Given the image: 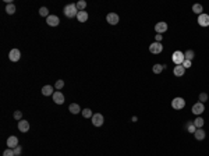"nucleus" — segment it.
<instances>
[{
	"instance_id": "obj_1",
	"label": "nucleus",
	"mask_w": 209,
	"mask_h": 156,
	"mask_svg": "<svg viewBox=\"0 0 209 156\" xmlns=\"http://www.w3.org/2000/svg\"><path fill=\"white\" fill-rule=\"evenodd\" d=\"M63 13H64V16L67 17V18H74V17H77V14H78V9H77L75 3H70V4H67V6H64Z\"/></svg>"
},
{
	"instance_id": "obj_2",
	"label": "nucleus",
	"mask_w": 209,
	"mask_h": 156,
	"mask_svg": "<svg viewBox=\"0 0 209 156\" xmlns=\"http://www.w3.org/2000/svg\"><path fill=\"white\" fill-rule=\"evenodd\" d=\"M172 60H173V63L176 66H180V64H183V61L186 60L184 57V53L183 52H180V50H176L173 54H172Z\"/></svg>"
},
{
	"instance_id": "obj_3",
	"label": "nucleus",
	"mask_w": 209,
	"mask_h": 156,
	"mask_svg": "<svg viewBox=\"0 0 209 156\" xmlns=\"http://www.w3.org/2000/svg\"><path fill=\"white\" fill-rule=\"evenodd\" d=\"M172 107L176 110H181L186 107V100L183 99V98H174L173 100H172Z\"/></svg>"
},
{
	"instance_id": "obj_4",
	"label": "nucleus",
	"mask_w": 209,
	"mask_h": 156,
	"mask_svg": "<svg viewBox=\"0 0 209 156\" xmlns=\"http://www.w3.org/2000/svg\"><path fill=\"white\" fill-rule=\"evenodd\" d=\"M149 52L151 53H154V54H159L163 52V45L160 42H154V43H151L149 45Z\"/></svg>"
},
{
	"instance_id": "obj_5",
	"label": "nucleus",
	"mask_w": 209,
	"mask_h": 156,
	"mask_svg": "<svg viewBox=\"0 0 209 156\" xmlns=\"http://www.w3.org/2000/svg\"><path fill=\"white\" fill-rule=\"evenodd\" d=\"M167 28H169V27H167V23H165V21H159V23L155 24V32L160 33V35L166 32Z\"/></svg>"
},
{
	"instance_id": "obj_6",
	"label": "nucleus",
	"mask_w": 209,
	"mask_h": 156,
	"mask_svg": "<svg viewBox=\"0 0 209 156\" xmlns=\"http://www.w3.org/2000/svg\"><path fill=\"white\" fill-rule=\"evenodd\" d=\"M91 120H92V124H94L95 127H102L103 126V121H104L103 116H102L101 113H95Z\"/></svg>"
},
{
	"instance_id": "obj_7",
	"label": "nucleus",
	"mask_w": 209,
	"mask_h": 156,
	"mask_svg": "<svg viewBox=\"0 0 209 156\" xmlns=\"http://www.w3.org/2000/svg\"><path fill=\"white\" fill-rule=\"evenodd\" d=\"M198 25H201V27H209V14H205L202 13L201 16H198Z\"/></svg>"
},
{
	"instance_id": "obj_8",
	"label": "nucleus",
	"mask_w": 209,
	"mask_h": 156,
	"mask_svg": "<svg viewBox=\"0 0 209 156\" xmlns=\"http://www.w3.org/2000/svg\"><path fill=\"white\" fill-rule=\"evenodd\" d=\"M53 96V102L56 103V105H63V103L66 102V99H64V95H63L60 91H56L55 93L52 95Z\"/></svg>"
},
{
	"instance_id": "obj_9",
	"label": "nucleus",
	"mask_w": 209,
	"mask_h": 156,
	"mask_svg": "<svg viewBox=\"0 0 209 156\" xmlns=\"http://www.w3.org/2000/svg\"><path fill=\"white\" fill-rule=\"evenodd\" d=\"M9 59L11 60V61H18V60L21 59V52L20 49H11L10 50V53H9Z\"/></svg>"
},
{
	"instance_id": "obj_10",
	"label": "nucleus",
	"mask_w": 209,
	"mask_h": 156,
	"mask_svg": "<svg viewBox=\"0 0 209 156\" xmlns=\"http://www.w3.org/2000/svg\"><path fill=\"white\" fill-rule=\"evenodd\" d=\"M204 112H205V106H204V103L198 102V103H195V105L193 106V113L195 114V116H201Z\"/></svg>"
},
{
	"instance_id": "obj_11",
	"label": "nucleus",
	"mask_w": 209,
	"mask_h": 156,
	"mask_svg": "<svg viewBox=\"0 0 209 156\" xmlns=\"http://www.w3.org/2000/svg\"><path fill=\"white\" fill-rule=\"evenodd\" d=\"M106 21H108L110 25H116V24L120 21V17H119L116 13H109L108 16H106Z\"/></svg>"
},
{
	"instance_id": "obj_12",
	"label": "nucleus",
	"mask_w": 209,
	"mask_h": 156,
	"mask_svg": "<svg viewBox=\"0 0 209 156\" xmlns=\"http://www.w3.org/2000/svg\"><path fill=\"white\" fill-rule=\"evenodd\" d=\"M46 23H48L49 27H57L60 24V18L57 16H49L46 18Z\"/></svg>"
},
{
	"instance_id": "obj_13",
	"label": "nucleus",
	"mask_w": 209,
	"mask_h": 156,
	"mask_svg": "<svg viewBox=\"0 0 209 156\" xmlns=\"http://www.w3.org/2000/svg\"><path fill=\"white\" fill-rule=\"evenodd\" d=\"M7 146H9V148H11V149L17 148V146H18V138H17L16 135L9 137V138H7Z\"/></svg>"
},
{
	"instance_id": "obj_14",
	"label": "nucleus",
	"mask_w": 209,
	"mask_h": 156,
	"mask_svg": "<svg viewBox=\"0 0 209 156\" xmlns=\"http://www.w3.org/2000/svg\"><path fill=\"white\" fill-rule=\"evenodd\" d=\"M18 130L21 133H28L30 131V123L27 120H20L18 121Z\"/></svg>"
},
{
	"instance_id": "obj_15",
	"label": "nucleus",
	"mask_w": 209,
	"mask_h": 156,
	"mask_svg": "<svg viewBox=\"0 0 209 156\" xmlns=\"http://www.w3.org/2000/svg\"><path fill=\"white\" fill-rule=\"evenodd\" d=\"M69 112L71 114H78L80 112H82V110H81V107H80L78 103H71V105L69 106Z\"/></svg>"
},
{
	"instance_id": "obj_16",
	"label": "nucleus",
	"mask_w": 209,
	"mask_h": 156,
	"mask_svg": "<svg viewBox=\"0 0 209 156\" xmlns=\"http://www.w3.org/2000/svg\"><path fill=\"white\" fill-rule=\"evenodd\" d=\"M88 13L87 11H78V14H77V20H78V23H87L88 21Z\"/></svg>"
},
{
	"instance_id": "obj_17",
	"label": "nucleus",
	"mask_w": 209,
	"mask_h": 156,
	"mask_svg": "<svg viewBox=\"0 0 209 156\" xmlns=\"http://www.w3.org/2000/svg\"><path fill=\"white\" fill-rule=\"evenodd\" d=\"M205 135H206V133L204 131L202 128H197V130H195V133H194V137H195V140H198V141H202L204 138H205Z\"/></svg>"
},
{
	"instance_id": "obj_18",
	"label": "nucleus",
	"mask_w": 209,
	"mask_h": 156,
	"mask_svg": "<svg viewBox=\"0 0 209 156\" xmlns=\"http://www.w3.org/2000/svg\"><path fill=\"white\" fill-rule=\"evenodd\" d=\"M53 86L52 85H45L42 86V95L43 96H50V95H53Z\"/></svg>"
},
{
	"instance_id": "obj_19",
	"label": "nucleus",
	"mask_w": 209,
	"mask_h": 156,
	"mask_svg": "<svg viewBox=\"0 0 209 156\" xmlns=\"http://www.w3.org/2000/svg\"><path fill=\"white\" fill-rule=\"evenodd\" d=\"M184 73H186V68H184V67L181 66V64H180V66H176V67H174L173 74H174L176 77H183Z\"/></svg>"
},
{
	"instance_id": "obj_20",
	"label": "nucleus",
	"mask_w": 209,
	"mask_h": 156,
	"mask_svg": "<svg viewBox=\"0 0 209 156\" xmlns=\"http://www.w3.org/2000/svg\"><path fill=\"white\" fill-rule=\"evenodd\" d=\"M163 70H166V66H163V64H154V67H152L154 74H160Z\"/></svg>"
},
{
	"instance_id": "obj_21",
	"label": "nucleus",
	"mask_w": 209,
	"mask_h": 156,
	"mask_svg": "<svg viewBox=\"0 0 209 156\" xmlns=\"http://www.w3.org/2000/svg\"><path fill=\"white\" fill-rule=\"evenodd\" d=\"M75 6H77L78 11H84L85 9H87V2H85V0H80V2L75 3Z\"/></svg>"
},
{
	"instance_id": "obj_22",
	"label": "nucleus",
	"mask_w": 209,
	"mask_h": 156,
	"mask_svg": "<svg viewBox=\"0 0 209 156\" xmlns=\"http://www.w3.org/2000/svg\"><path fill=\"white\" fill-rule=\"evenodd\" d=\"M6 13L9 14V16H13V14L16 13V6H14L13 3L7 4V6H6Z\"/></svg>"
},
{
	"instance_id": "obj_23",
	"label": "nucleus",
	"mask_w": 209,
	"mask_h": 156,
	"mask_svg": "<svg viewBox=\"0 0 209 156\" xmlns=\"http://www.w3.org/2000/svg\"><path fill=\"white\" fill-rule=\"evenodd\" d=\"M194 124H195L197 128H202L204 127V119L201 116H197V119L194 120Z\"/></svg>"
},
{
	"instance_id": "obj_24",
	"label": "nucleus",
	"mask_w": 209,
	"mask_h": 156,
	"mask_svg": "<svg viewBox=\"0 0 209 156\" xmlns=\"http://www.w3.org/2000/svg\"><path fill=\"white\" fill-rule=\"evenodd\" d=\"M193 11L195 14H198V16H201V14L204 13V7L201 6V4H194V6H193Z\"/></svg>"
},
{
	"instance_id": "obj_25",
	"label": "nucleus",
	"mask_w": 209,
	"mask_h": 156,
	"mask_svg": "<svg viewBox=\"0 0 209 156\" xmlns=\"http://www.w3.org/2000/svg\"><path fill=\"white\" fill-rule=\"evenodd\" d=\"M194 56H195V52H194V50H187L186 53H184V57H186V60H190V61H191V60L194 59Z\"/></svg>"
},
{
	"instance_id": "obj_26",
	"label": "nucleus",
	"mask_w": 209,
	"mask_h": 156,
	"mask_svg": "<svg viewBox=\"0 0 209 156\" xmlns=\"http://www.w3.org/2000/svg\"><path fill=\"white\" fill-rule=\"evenodd\" d=\"M195 130H197V127H195V124H194V121H188V124H187V131L194 134L195 133Z\"/></svg>"
},
{
	"instance_id": "obj_27",
	"label": "nucleus",
	"mask_w": 209,
	"mask_h": 156,
	"mask_svg": "<svg viewBox=\"0 0 209 156\" xmlns=\"http://www.w3.org/2000/svg\"><path fill=\"white\" fill-rule=\"evenodd\" d=\"M82 113V116L85 117V119H92V116H94V114H92V110L91 109H84L81 112Z\"/></svg>"
},
{
	"instance_id": "obj_28",
	"label": "nucleus",
	"mask_w": 209,
	"mask_h": 156,
	"mask_svg": "<svg viewBox=\"0 0 209 156\" xmlns=\"http://www.w3.org/2000/svg\"><path fill=\"white\" fill-rule=\"evenodd\" d=\"M39 16L46 17V18H48V17H49V10H48L46 7H41V9H39Z\"/></svg>"
},
{
	"instance_id": "obj_29",
	"label": "nucleus",
	"mask_w": 209,
	"mask_h": 156,
	"mask_svg": "<svg viewBox=\"0 0 209 156\" xmlns=\"http://www.w3.org/2000/svg\"><path fill=\"white\" fill-rule=\"evenodd\" d=\"M63 86H64V81H63V80L56 81V84H55V89H62Z\"/></svg>"
},
{
	"instance_id": "obj_30",
	"label": "nucleus",
	"mask_w": 209,
	"mask_h": 156,
	"mask_svg": "<svg viewBox=\"0 0 209 156\" xmlns=\"http://www.w3.org/2000/svg\"><path fill=\"white\" fill-rule=\"evenodd\" d=\"M3 156H16V155H14V149H11V148H7V149L3 152Z\"/></svg>"
},
{
	"instance_id": "obj_31",
	"label": "nucleus",
	"mask_w": 209,
	"mask_h": 156,
	"mask_svg": "<svg viewBox=\"0 0 209 156\" xmlns=\"http://www.w3.org/2000/svg\"><path fill=\"white\" fill-rule=\"evenodd\" d=\"M14 119L20 121V120L23 119V112H20V110H16V112H14Z\"/></svg>"
},
{
	"instance_id": "obj_32",
	"label": "nucleus",
	"mask_w": 209,
	"mask_h": 156,
	"mask_svg": "<svg viewBox=\"0 0 209 156\" xmlns=\"http://www.w3.org/2000/svg\"><path fill=\"white\" fill-rule=\"evenodd\" d=\"M199 100H201V103L206 102V100H208V95H206V93H205V92H202V93H199Z\"/></svg>"
},
{
	"instance_id": "obj_33",
	"label": "nucleus",
	"mask_w": 209,
	"mask_h": 156,
	"mask_svg": "<svg viewBox=\"0 0 209 156\" xmlns=\"http://www.w3.org/2000/svg\"><path fill=\"white\" fill-rule=\"evenodd\" d=\"M21 152H23V148H21L20 145L17 146V148H14V155H16V156H20Z\"/></svg>"
},
{
	"instance_id": "obj_34",
	"label": "nucleus",
	"mask_w": 209,
	"mask_h": 156,
	"mask_svg": "<svg viewBox=\"0 0 209 156\" xmlns=\"http://www.w3.org/2000/svg\"><path fill=\"white\" fill-rule=\"evenodd\" d=\"M181 66H183L184 68H190V67H191V61H190V60H184Z\"/></svg>"
},
{
	"instance_id": "obj_35",
	"label": "nucleus",
	"mask_w": 209,
	"mask_h": 156,
	"mask_svg": "<svg viewBox=\"0 0 209 156\" xmlns=\"http://www.w3.org/2000/svg\"><path fill=\"white\" fill-rule=\"evenodd\" d=\"M162 35H160V33H156V36H155V39H156V42H160V40H162Z\"/></svg>"
}]
</instances>
